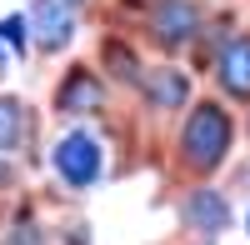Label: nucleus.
Listing matches in <instances>:
<instances>
[{
  "label": "nucleus",
  "instance_id": "1",
  "mask_svg": "<svg viewBox=\"0 0 250 245\" xmlns=\"http://www.w3.org/2000/svg\"><path fill=\"white\" fill-rule=\"evenodd\" d=\"M180 145H185V160H190L195 170H215L225 160V150H230V115L220 105H200L190 115V125H185Z\"/></svg>",
  "mask_w": 250,
  "mask_h": 245
},
{
  "label": "nucleus",
  "instance_id": "2",
  "mask_svg": "<svg viewBox=\"0 0 250 245\" xmlns=\"http://www.w3.org/2000/svg\"><path fill=\"white\" fill-rule=\"evenodd\" d=\"M55 170L65 175V185H90L100 175V140L90 130H70L55 145Z\"/></svg>",
  "mask_w": 250,
  "mask_h": 245
},
{
  "label": "nucleus",
  "instance_id": "3",
  "mask_svg": "<svg viewBox=\"0 0 250 245\" xmlns=\"http://www.w3.org/2000/svg\"><path fill=\"white\" fill-rule=\"evenodd\" d=\"M30 30H35L40 50H65L70 35H75L70 0H30Z\"/></svg>",
  "mask_w": 250,
  "mask_h": 245
},
{
  "label": "nucleus",
  "instance_id": "4",
  "mask_svg": "<svg viewBox=\"0 0 250 245\" xmlns=\"http://www.w3.org/2000/svg\"><path fill=\"white\" fill-rule=\"evenodd\" d=\"M195 25H200V15H195V5L190 0H160L155 5V40L160 45H170V50H180L185 40L195 35Z\"/></svg>",
  "mask_w": 250,
  "mask_h": 245
},
{
  "label": "nucleus",
  "instance_id": "5",
  "mask_svg": "<svg viewBox=\"0 0 250 245\" xmlns=\"http://www.w3.org/2000/svg\"><path fill=\"white\" fill-rule=\"evenodd\" d=\"M215 75H220V85L230 90L235 100H250V35H235L230 45L220 50Z\"/></svg>",
  "mask_w": 250,
  "mask_h": 245
},
{
  "label": "nucleus",
  "instance_id": "6",
  "mask_svg": "<svg viewBox=\"0 0 250 245\" xmlns=\"http://www.w3.org/2000/svg\"><path fill=\"white\" fill-rule=\"evenodd\" d=\"M185 220H190L195 230H205V235H220L225 225H230L225 195H215V190H195L190 200H185Z\"/></svg>",
  "mask_w": 250,
  "mask_h": 245
},
{
  "label": "nucleus",
  "instance_id": "7",
  "mask_svg": "<svg viewBox=\"0 0 250 245\" xmlns=\"http://www.w3.org/2000/svg\"><path fill=\"white\" fill-rule=\"evenodd\" d=\"M55 105H60V110H70V115L95 110V105H100V80H95L90 70H70V75H65V85H60V95H55Z\"/></svg>",
  "mask_w": 250,
  "mask_h": 245
},
{
  "label": "nucleus",
  "instance_id": "8",
  "mask_svg": "<svg viewBox=\"0 0 250 245\" xmlns=\"http://www.w3.org/2000/svg\"><path fill=\"white\" fill-rule=\"evenodd\" d=\"M145 90H150V105L175 110L180 100H185V75H180V70H170V65H160L150 80H145Z\"/></svg>",
  "mask_w": 250,
  "mask_h": 245
},
{
  "label": "nucleus",
  "instance_id": "9",
  "mask_svg": "<svg viewBox=\"0 0 250 245\" xmlns=\"http://www.w3.org/2000/svg\"><path fill=\"white\" fill-rule=\"evenodd\" d=\"M20 135H25V110H20V100L0 95V150H15Z\"/></svg>",
  "mask_w": 250,
  "mask_h": 245
},
{
  "label": "nucleus",
  "instance_id": "10",
  "mask_svg": "<svg viewBox=\"0 0 250 245\" xmlns=\"http://www.w3.org/2000/svg\"><path fill=\"white\" fill-rule=\"evenodd\" d=\"M105 60H110V70H115V75L135 80V50H125L120 40H110V45H105Z\"/></svg>",
  "mask_w": 250,
  "mask_h": 245
},
{
  "label": "nucleus",
  "instance_id": "11",
  "mask_svg": "<svg viewBox=\"0 0 250 245\" xmlns=\"http://www.w3.org/2000/svg\"><path fill=\"white\" fill-rule=\"evenodd\" d=\"M0 40H10V50H25V20H20V15L0 20Z\"/></svg>",
  "mask_w": 250,
  "mask_h": 245
},
{
  "label": "nucleus",
  "instance_id": "12",
  "mask_svg": "<svg viewBox=\"0 0 250 245\" xmlns=\"http://www.w3.org/2000/svg\"><path fill=\"white\" fill-rule=\"evenodd\" d=\"M5 245H40V225H30V220H15Z\"/></svg>",
  "mask_w": 250,
  "mask_h": 245
},
{
  "label": "nucleus",
  "instance_id": "13",
  "mask_svg": "<svg viewBox=\"0 0 250 245\" xmlns=\"http://www.w3.org/2000/svg\"><path fill=\"white\" fill-rule=\"evenodd\" d=\"M5 65H10V55H5V45H0V70H5Z\"/></svg>",
  "mask_w": 250,
  "mask_h": 245
},
{
  "label": "nucleus",
  "instance_id": "14",
  "mask_svg": "<svg viewBox=\"0 0 250 245\" xmlns=\"http://www.w3.org/2000/svg\"><path fill=\"white\" fill-rule=\"evenodd\" d=\"M125 5H145V0H125Z\"/></svg>",
  "mask_w": 250,
  "mask_h": 245
},
{
  "label": "nucleus",
  "instance_id": "15",
  "mask_svg": "<svg viewBox=\"0 0 250 245\" xmlns=\"http://www.w3.org/2000/svg\"><path fill=\"white\" fill-rule=\"evenodd\" d=\"M245 235H250V215H245Z\"/></svg>",
  "mask_w": 250,
  "mask_h": 245
},
{
  "label": "nucleus",
  "instance_id": "16",
  "mask_svg": "<svg viewBox=\"0 0 250 245\" xmlns=\"http://www.w3.org/2000/svg\"><path fill=\"white\" fill-rule=\"evenodd\" d=\"M70 5H85V0H70Z\"/></svg>",
  "mask_w": 250,
  "mask_h": 245
}]
</instances>
